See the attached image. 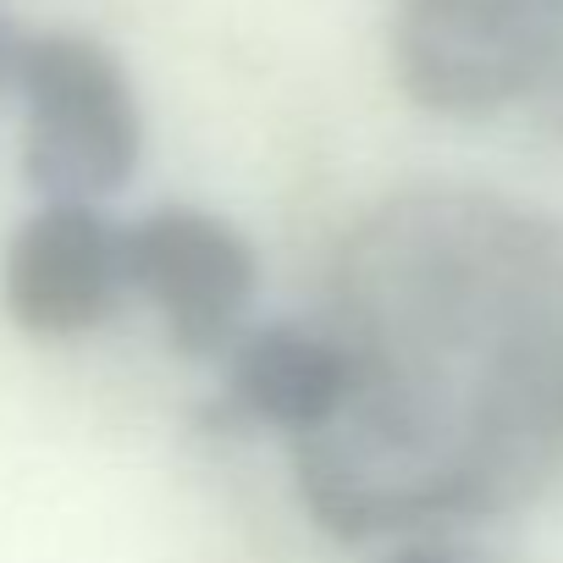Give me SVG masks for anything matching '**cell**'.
<instances>
[{"label": "cell", "mask_w": 563, "mask_h": 563, "mask_svg": "<svg viewBox=\"0 0 563 563\" xmlns=\"http://www.w3.org/2000/svg\"><path fill=\"white\" fill-rule=\"evenodd\" d=\"M338 415L294 442L338 541L453 536L563 475V221L492 188H404L332 254Z\"/></svg>", "instance_id": "1"}, {"label": "cell", "mask_w": 563, "mask_h": 563, "mask_svg": "<svg viewBox=\"0 0 563 563\" xmlns=\"http://www.w3.org/2000/svg\"><path fill=\"white\" fill-rule=\"evenodd\" d=\"M12 89L23 95V172L51 205L117 194L144 150L122 62L89 34H29Z\"/></svg>", "instance_id": "2"}, {"label": "cell", "mask_w": 563, "mask_h": 563, "mask_svg": "<svg viewBox=\"0 0 563 563\" xmlns=\"http://www.w3.org/2000/svg\"><path fill=\"white\" fill-rule=\"evenodd\" d=\"M122 238L128 288L161 316L177 354H227L243 338L238 321L254 299L260 265L238 227L194 205H166L122 227Z\"/></svg>", "instance_id": "3"}, {"label": "cell", "mask_w": 563, "mask_h": 563, "mask_svg": "<svg viewBox=\"0 0 563 563\" xmlns=\"http://www.w3.org/2000/svg\"><path fill=\"white\" fill-rule=\"evenodd\" d=\"M128 288V238L95 205H45L34 210L0 265V299L18 332L67 343L111 321Z\"/></svg>", "instance_id": "4"}, {"label": "cell", "mask_w": 563, "mask_h": 563, "mask_svg": "<svg viewBox=\"0 0 563 563\" xmlns=\"http://www.w3.org/2000/svg\"><path fill=\"white\" fill-rule=\"evenodd\" d=\"M343 404V354L332 332L276 321L260 332H243L227 349V387L216 426H265L288 437V448L310 431H321Z\"/></svg>", "instance_id": "5"}, {"label": "cell", "mask_w": 563, "mask_h": 563, "mask_svg": "<svg viewBox=\"0 0 563 563\" xmlns=\"http://www.w3.org/2000/svg\"><path fill=\"white\" fill-rule=\"evenodd\" d=\"M382 563H503V558L481 541H464V536H409Z\"/></svg>", "instance_id": "6"}, {"label": "cell", "mask_w": 563, "mask_h": 563, "mask_svg": "<svg viewBox=\"0 0 563 563\" xmlns=\"http://www.w3.org/2000/svg\"><path fill=\"white\" fill-rule=\"evenodd\" d=\"M23 29L7 18V7H0V89H12V78H18V56H23Z\"/></svg>", "instance_id": "7"}, {"label": "cell", "mask_w": 563, "mask_h": 563, "mask_svg": "<svg viewBox=\"0 0 563 563\" xmlns=\"http://www.w3.org/2000/svg\"><path fill=\"white\" fill-rule=\"evenodd\" d=\"M536 106H541V117L563 133V56H558V67L547 73V84L536 89Z\"/></svg>", "instance_id": "8"}]
</instances>
